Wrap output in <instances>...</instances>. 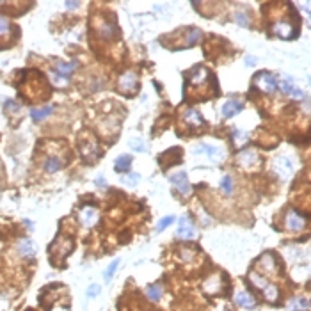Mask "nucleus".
Here are the masks:
<instances>
[{"instance_id": "obj_6", "label": "nucleus", "mask_w": 311, "mask_h": 311, "mask_svg": "<svg viewBox=\"0 0 311 311\" xmlns=\"http://www.w3.org/2000/svg\"><path fill=\"white\" fill-rule=\"evenodd\" d=\"M212 77H210V71L204 66H195L194 70L189 73V84L192 87H199V85H206V82H210Z\"/></svg>"}, {"instance_id": "obj_11", "label": "nucleus", "mask_w": 311, "mask_h": 311, "mask_svg": "<svg viewBox=\"0 0 311 311\" xmlns=\"http://www.w3.org/2000/svg\"><path fill=\"white\" fill-rule=\"evenodd\" d=\"M284 226H286V230H288V231L297 233V231L304 230V226H306V221H304V217H301V215H299L295 210H290V212L286 213V217H284Z\"/></svg>"}, {"instance_id": "obj_42", "label": "nucleus", "mask_w": 311, "mask_h": 311, "mask_svg": "<svg viewBox=\"0 0 311 311\" xmlns=\"http://www.w3.org/2000/svg\"><path fill=\"white\" fill-rule=\"evenodd\" d=\"M310 84H311V77H310Z\"/></svg>"}, {"instance_id": "obj_15", "label": "nucleus", "mask_w": 311, "mask_h": 311, "mask_svg": "<svg viewBox=\"0 0 311 311\" xmlns=\"http://www.w3.org/2000/svg\"><path fill=\"white\" fill-rule=\"evenodd\" d=\"M244 111V102L242 100H236V98H233V100H230V102H226L224 105H222V117H233V116H236L238 112Z\"/></svg>"}, {"instance_id": "obj_22", "label": "nucleus", "mask_w": 311, "mask_h": 311, "mask_svg": "<svg viewBox=\"0 0 311 311\" xmlns=\"http://www.w3.org/2000/svg\"><path fill=\"white\" fill-rule=\"evenodd\" d=\"M132 155H121L116 158L114 169L117 173H130V167H132Z\"/></svg>"}, {"instance_id": "obj_3", "label": "nucleus", "mask_w": 311, "mask_h": 311, "mask_svg": "<svg viewBox=\"0 0 311 311\" xmlns=\"http://www.w3.org/2000/svg\"><path fill=\"white\" fill-rule=\"evenodd\" d=\"M117 87H119L121 93L124 94H135L139 89V80L137 75L133 71H124L123 75L117 80Z\"/></svg>"}, {"instance_id": "obj_18", "label": "nucleus", "mask_w": 311, "mask_h": 311, "mask_svg": "<svg viewBox=\"0 0 311 311\" xmlns=\"http://www.w3.org/2000/svg\"><path fill=\"white\" fill-rule=\"evenodd\" d=\"M183 119H185L187 124H191V126H194V128H197V126H203V124H204L203 116L195 111V109H191V107H187L185 111H183Z\"/></svg>"}, {"instance_id": "obj_16", "label": "nucleus", "mask_w": 311, "mask_h": 311, "mask_svg": "<svg viewBox=\"0 0 311 311\" xmlns=\"http://www.w3.org/2000/svg\"><path fill=\"white\" fill-rule=\"evenodd\" d=\"M258 267L263 274H275L277 272V263H275V258L271 253H265L258 260Z\"/></svg>"}, {"instance_id": "obj_25", "label": "nucleus", "mask_w": 311, "mask_h": 311, "mask_svg": "<svg viewBox=\"0 0 311 311\" xmlns=\"http://www.w3.org/2000/svg\"><path fill=\"white\" fill-rule=\"evenodd\" d=\"M249 281H251V284H253L254 288L260 290V292H263V288H265L267 284L271 283V281L267 279L265 275L260 274V272H256V271H253L251 274H249Z\"/></svg>"}, {"instance_id": "obj_19", "label": "nucleus", "mask_w": 311, "mask_h": 311, "mask_svg": "<svg viewBox=\"0 0 311 311\" xmlns=\"http://www.w3.org/2000/svg\"><path fill=\"white\" fill-rule=\"evenodd\" d=\"M262 295H263V299H265L267 302L275 304V302L279 301V297H281V290H279V286H277L275 283H269L265 288H263Z\"/></svg>"}, {"instance_id": "obj_2", "label": "nucleus", "mask_w": 311, "mask_h": 311, "mask_svg": "<svg viewBox=\"0 0 311 311\" xmlns=\"http://www.w3.org/2000/svg\"><path fill=\"white\" fill-rule=\"evenodd\" d=\"M274 173L277 174V176L283 180V182H286V180H290L293 174V162L288 158L286 155H279L274 158Z\"/></svg>"}, {"instance_id": "obj_13", "label": "nucleus", "mask_w": 311, "mask_h": 311, "mask_svg": "<svg viewBox=\"0 0 311 311\" xmlns=\"http://www.w3.org/2000/svg\"><path fill=\"white\" fill-rule=\"evenodd\" d=\"M176 235L180 238H192L195 235V228H194V222L191 221V217H182L180 222H178V228H176Z\"/></svg>"}, {"instance_id": "obj_36", "label": "nucleus", "mask_w": 311, "mask_h": 311, "mask_svg": "<svg viewBox=\"0 0 311 311\" xmlns=\"http://www.w3.org/2000/svg\"><path fill=\"white\" fill-rule=\"evenodd\" d=\"M174 222V215H167V217H164L162 221H158V226H156V231H164L167 226H171Z\"/></svg>"}, {"instance_id": "obj_32", "label": "nucleus", "mask_w": 311, "mask_h": 311, "mask_svg": "<svg viewBox=\"0 0 311 311\" xmlns=\"http://www.w3.org/2000/svg\"><path fill=\"white\" fill-rule=\"evenodd\" d=\"M139 180H141V176H139L137 173H128L126 176L121 178V182H123L124 185H128V187H135L139 183Z\"/></svg>"}, {"instance_id": "obj_26", "label": "nucleus", "mask_w": 311, "mask_h": 311, "mask_svg": "<svg viewBox=\"0 0 311 311\" xmlns=\"http://www.w3.org/2000/svg\"><path fill=\"white\" fill-rule=\"evenodd\" d=\"M77 68V62H57V66H55V73H57L59 77H62V78H68V77L75 71Z\"/></svg>"}, {"instance_id": "obj_1", "label": "nucleus", "mask_w": 311, "mask_h": 311, "mask_svg": "<svg viewBox=\"0 0 311 311\" xmlns=\"http://www.w3.org/2000/svg\"><path fill=\"white\" fill-rule=\"evenodd\" d=\"M254 85H256L260 91H263V93L272 94L275 93V89L279 87V82H277V78H275L272 73L262 71V73H258V75L254 77Z\"/></svg>"}, {"instance_id": "obj_30", "label": "nucleus", "mask_w": 311, "mask_h": 311, "mask_svg": "<svg viewBox=\"0 0 311 311\" xmlns=\"http://www.w3.org/2000/svg\"><path fill=\"white\" fill-rule=\"evenodd\" d=\"M233 189H235V185H233V176L226 174V176L221 180V191L226 195H231L233 194Z\"/></svg>"}, {"instance_id": "obj_7", "label": "nucleus", "mask_w": 311, "mask_h": 311, "mask_svg": "<svg viewBox=\"0 0 311 311\" xmlns=\"http://www.w3.org/2000/svg\"><path fill=\"white\" fill-rule=\"evenodd\" d=\"M272 32H274L277 38H281V39H292V38L297 36L295 27H293L290 22H286V20H279V22H275L274 25H272Z\"/></svg>"}, {"instance_id": "obj_23", "label": "nucleus", "mask_w": 311, "mask_h": 311, "mask_svg": "<svg viewBox=\"0 0 311 311\" xmlns=\"http://www.w3.org/2000/svg\"><path fill=\"white\" fill-rule=\"evenodd\" d=\"M290 310L292 311H308L311 308V299L308 297H293L290 301Z\"/></svg>"}, {"instance_id": "obj_4", "label": "nucleus", "mask_w": 311, "mask_h": 311, "mask_svg": "<svg viewBox=\"0 0 311 311\" xmlns=\"http://www.w3.org/2000/svg\"><path fill=\"white\" fill-rule=\"evenodd\" d=\"M233 301H235L236 306L242 308V310H254V308L258 306L256 297H254L253 293L249 292V290H245V288L236 290L235 295H233Z\"/></svg>"}, {"instance_id": "obj_8", "label": "nucleus", "mask_w": 311, "mask_h": 311, "mask_svg": "<svg viewBox=\"0 0 311 311\" xmlns=\"http://www.w3.org/2000/svg\"><path fill=\"white\" fill-rule=\"evenodd\" d=\"M192 153H194V155H206L208 158H212L213 162H222V160H224V151L215 146H210V144H197V146L192 150Z\"/></svg>"}, {"instance_id": "obj_9", "label": "nucleus", "mask_w": 311, "mask_h": 311, "mask_svg": "<svg viewBox=\"0 0 311 311\" xmlns=\"http://www.w3.org/2000/svg\"><path fill=\"white\" fill-rule=\"evenodd\" d=\"M279 89L283 91L284 94H288V96L295 98V100H302L304 98V93H302L301 89L297 87V85L293 84V78L288 75H283L279 80Z\"/></svg>"}, {"instance_id": "obj_20", "label": "nucleus", "mask_w": 311, "mask_h": 311, "mask_svg": "<svg viewBox=\"0 0 311 311\" xmlns=\"http://www.w3.org/2000/svg\"><path fill=\"white\" fill-rule=\"evenodd\" d=\"M146 297L153 302H158L160 299L164 297V286L158 283H153V284H148L146 286Z\"/></svg>"}, {"instance_id": "obj_31", "label": "nucleus", "mask_w": 311, "mask_h": 311, "mask_svg": "<svg viewBox=\"0 0 311 311\" xmlns=\"http://www.w3.org/2000/svg\"><path fill=\"white\" fill-rule=\"evenodd\" d=\"M128 148L133 151H148V144L142 139H132V141H128Z\"/></svg>"}, {"instance_id": "obj_21", "label": "nucleus", "mask_w": 311, "mask_h": 311, "mask_svg": "<svg viewBox=\"0 0 311 311\" xmlns=\"http://www.w3.org/2000/svg\"><path fill=\"white\" fill-rule=\"evenodd\" d=\"M18 253L22 254L23 258H34L36 254V247L32 244V240L29 238H23L18 242Z\"/></svg>"}, {"instance_id": "obj_34", "label": "nucleus", "mask_w": 311, "mask_h": 311, "mask_svg": "<svg viewBox=\"0 0 311 311\" xmlns=\"http://www.w3.org/2000/svg\"><path fill=\"white\" fill-rule=\"evenodd\" d=\"M235 22L238 23L240 27H249L251 20H249L247 13H244V11H236V13H235Z\"/></svg>"}, {"instance_id": "obj_37", "label": "nucleus", "mask_w": 311, "mask_h": 311, "mask_svg": "<svg viewBox=\"0 0 311 311\" xmlns=\"http://www.w3.org/2000/svg\"><path fill=\"white\" fill-rule=\"evenodd\" d=\"M233 135H235V142L236 144H242V142L247 141V133L240 132V130H233Z\"/></svg>"}, {"instance_id": "obj_17", "label": "nucleus", "mask_w": 311, "mask_h": 311, "mask_svg": "<svg viewBox=\"0 0 311 311\" xmlns=\"http://www.w3.org/2000/svg\"><path fill=\"white\" fill-rule=\"evenodd\" d=\"M203 290L208 293V295H215V293H219L222 290V275L221 274L210 275L208 279L203 283Z\"/></svg>"}, {"instance_id": "obj_29", "label": "nucleus", "mask_w": 311, "mask_h": 311, "mask_svg": "<svg viewBox=\"0 0 311 311\" xmlns=\"http://www.w3.org/2000/svg\"><path fill=\"white\" fill-rule=\"evenodd\" d=\"M98 31H100V36H102V38H107V39H111L112 36L116 34V31H117V29H116V23H112V22H102V25H100V29H98Z\"/></svg>"}, {"instance_id": "obj_12", "label": "nucleus", "mask_w": 311, "mask_h": 311, "mask_svg": "<svg viewBox=\"0 0 311 311\" xmlns=\"http://www.w3.org/2000/svg\"><path fill=\"white\" fill-rule=\"evenodd\" d=\"M169 182H171V185H173L174 189L183 195H187L189 192L192 191V187H191V183H189V178H187L185 173L171 174V176H169Z\"/></svg>"}, {"instance_id": "obj_10", "label": "nucleus", "mask_w": 311, "mask_h": 311, "mask_svg": "<svg viewBox=\"0 0 311 311\" xmlns=\"http://www.w3.org/2000/svg\"><path fill=\"white\" fill-rule=\"evenodd\" d=\"M80 153H82V158L89 164H93L94 160L100 156V150H98L96 142L87 139V141H80Z\"/></svg>"}, {"instance_id": "obj_33", "label": "nucleus", "mask_w": 311, "mask_h": 311, "mask_svg": "<svg viewBox=\"0 0 311 311\" xmlns=\"http://www.w3.org/2000/svg\"><path fill=\"white\" fill-rule=\"evenodd\" d=\"M117 267H119V258H116L114 262H111V265L107 267V271H105V281L109 283V281L112 279V275L116 274V271H117Z\"/></svg>"}, {"instance_id": "obj_5", "label": "nucleus", "mask_w": 311, "mask_h": 311, "mask_svg": "<svg viewBox=\"0 0 311 311\" xmlns=\"http://www.w3.org/2000/svg\"><path fill=\"white\" fill-rule=\"evenodd\" d=\"M236 162H238V165L242 169L251 171V169H254L260 164V155H258L254 150H242L238 155H236Z\"/></svg>"}, {"instance_id": "obj_40", "label": "nucleus", "mask_w": 311, "mask_h": 311, "mask_svg": "<svg viewBox=\"0 0 311 311\" xmlns=\"http://www.w3.org/2000/svg\"><path fill=\"white\" fill-rule=\"evenodd\" d=\"M66 7H78V2H66Z\"/></svg>"}, {"instance_id": "obj_35", "label": "nucleus", "mask_w": 311, "mask_h": 311, "mask_svg": "<svg viewBox=\"0 0 311 311\" xmlns=\"http://www.w3.org/2000/svg\"><path fill=\"white\" fill-rule=\"evenodd\" d=\"M9 34H11V23H9L5 18L0 16V36H2V38H7Z\"/></svg>"}, {"instance_id": "obj_14", "label": "nucleus", "mask_w": 311, "mask_h": 311, "mask_svg": "<svg viewBox=\"0 0 311 311\" xmlns=\"http://www.w3.org/2000/svg\"><path fill=\"white\" fill-rule=\"evenodd\" d=\"M78 219L82 222V226L85 228H93L98 221V210L94 206H84V208L78 212Z\"/></svg>"}, {"instance_id": "obj_28", "label": "nucleus", "mask_w": 311, "mask_h": 311, "mask_svg": "<svg viewBox=\"0 0 311 311\" xmlns=\"http://www.w3.org/2000/svg\"><path fill=\"white\" fill-rule=\"evenodd\" d=\"M201 39V31L199 29H189L187 31V36H185V43H183V46H194V44H197Z\"/></svg>"}, {"instance_id": "obj_38", "label": "nucleus", "mask_w": 311, "mask_h": 311, "mask_svg": "<svg viewBox=\"0 0 311 311\" xmlns=\"http://www.w3.org/2000/svg\"><path fill=\"white\" fill-rule=\"evenodd\" d=\"M100 292H102V286H100V284H91L87 288V297H96Z\"/></svg>"}, {"instance_id": "obj_24", "label": "nucleus", "mask_w": 311, "mask_h": 311, "mask_svg": "<svg viewBox=\"0 0 311 311\" xmlns=\"http://www.w3.org/2000/svg\"><path fill=\"white\" fill-rule=\"evenodd\" d=\"M62 165H64V160H61L59 156H48V158L44 160L43 164V169L46 171V173H57L59 169H62Z\"/></svg>"}, {"instance_id": "obj_41", "label": "nucleus", "mask_w": 311, "mask_h": 311, "mask_svg": "<svg viewBox=\"0 0 311 311\" xmlns=\"http://www.w3.org/2000/svg\"><path fill=\"white\" fill-rule=\"evenodd\" d=\"M254 62H256V61H254L253 57H247V64H254Z\"/></svg>"}, {"instance_id": "obj_39", "label": "nucleus", "mask_w": 311, "mask_h": 311, "mask_svg": "<svg viewBox=\"0 0 311 311\" xmlns=\"http://www.w3.org/2000/svg\"><path fill=\"white\" fill-rule=\"evenodd\" d=\"M96 185H98V187H103V189H105V187H107L105 178H98V180H96Z\"/></svg>"}, {"instance_id": "obj_27", "label": "nucleus", "mask_w": 311, "mask_h": 311, "mask_svg": "<svg viewBox=\"0 0 311 311\" xmlns=\"http://www.w3.org/2000/svg\"><path fill=\"white\" fill-rule=\"evenodd\" d=\"M53 112V107L52 105H46V107H43V109H32L31 111V117L34 121H43V119H46L50 114Z\"/></svg>"}]
</instances>
